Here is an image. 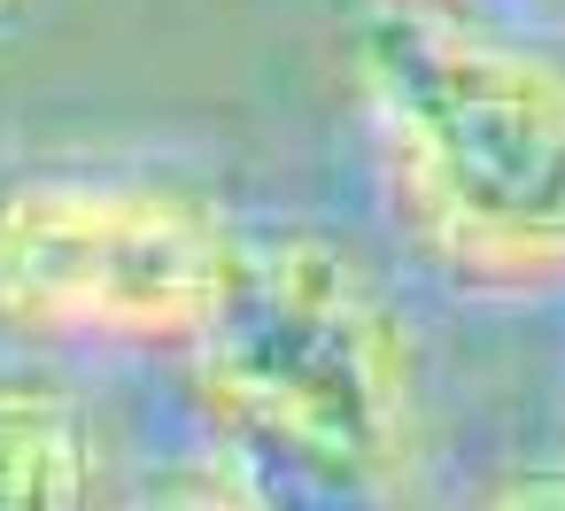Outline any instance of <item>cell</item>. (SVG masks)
Wrapping results in <instances>:
<instances>
[{"instance_id": "6da1fadb", "label": "cell", "mask_w": 565, "mask_h": 511, "mask_svg": "<svg viewBox=\"0 0 565 511\" xmlns=\"http://www.w3.org/2000/svg\"><path fill=\"white\" fill-rule=\"evenodd\" d=\"M372 102L418 225L480 272H565V71L434 9L372 47Z\"/></svg>"}, {"instance_id": "7a4b0ae2", "label": "cell", "mask_w": 565, "mask_h": 511, "mask_svg": "<svg viewBox=\"0 0 565 511\" xmlns=\"http://www.w3.org/2000/svg\"><path fill=\"white\" fill-rule=\"evenodd\" d=\"M210 310L225 326V387L264 434L295 441V457L372 465L387 441H403L411 356L349 256L279 248L233 272Z\"/></svg>"}]
</instances>
